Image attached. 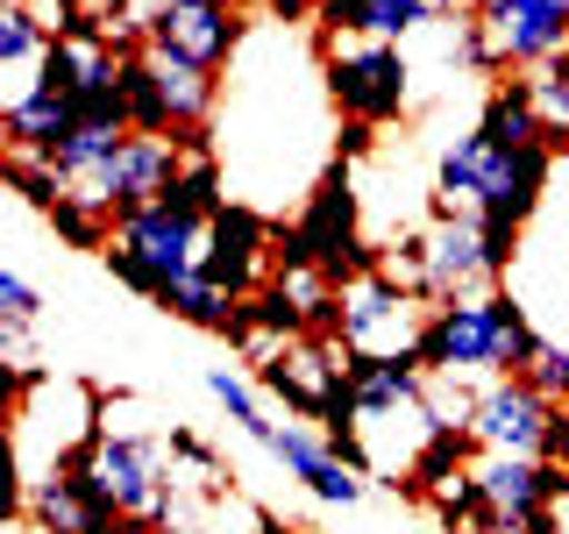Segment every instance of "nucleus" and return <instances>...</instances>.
I'll use <instances>...</instances> for the list:
<instances>
[{"label":"nucleus","mask_w":569,"mask_h":534,"mask_svg":"<svg viewBox=\"0 0 569 534\" xmlns=\"http://www.w3.org/2000/svg\"><path fill=\"white\" fill-rule=\"evenodd\" d=\"M541 349L527 307L498 285L485 299H449V307L427 314L420 335V364L427 378H456V385H491V378H520Z\"/></svg>","instance_id":"obj_1"},{"label":"nucleus","mask_w":569,"mask_h":534,"mask_svg":"<svg viewBox=\"0 0 569 534\" xmlns=\"http://www.w3.org/2000/svg\"><path fill=\"white\" fill-rule=\"evenodd\" d=\"M200 257H207V214H192L178 200L121 214L114 243L100 249V264L114 271V285H129V293L150 299V307H164L186 278H200Z\"/></svg>","instance_id":"obj_2"},{"label":"nucleus","mask_w":569,"mask_h":534,"mask_svg":"<svg viewBox=\"0 0 569 534\" xmlns=\"http://www.w3.org/2000/svg\"><path fill=\"white\" fill-rule=\"evenodd\" d=\"M569 50V0H470V14L456 22V58L477 79H520V71L548 65Z\"/></svg>","instance_id":"obj_3"},{"label":"nucleus","mask_w":569,"mask_h":534,"mask_svg":"<svg viewBox=\"0 0 569 534\" xmlns=\"http://www.w3.org/2000/svg\"><path fill=\"white\" fill-rule=\"evenodd\" d=\"M520 228L485 221V214H435V228H420V299L449 307V299H485L498 278L512 271Z\"/></svg>","instance_id":"obj_4"},{"label":"nucleus","mask_w":569,"mask_h":534,"mask_svg":"<svg viewBox=\"0 0 569 534\" xmlns=\"http://www.w3.org/2000/svg\"><path fill=\"white\" fill-rule=\"evenodd\" d=\"M320 79H328V100L342 107V121H385L406 115V93H413V65H406L399 43H349V36H320Z\"/></svg>","instance_id":"obj_5"},{"label":"nucleus","mask_w":569,"mask_h":534,"mask_svg":"<svg viewBox=\"0 0 569 534\" xmlns=\"http://www.w3.org/2000/svg\"><path fill=\"white\" fill-rule=\"evenodd\" d=\"M427 299L420 293H406L399 278H385V271H370V278H356L342 285V349L349 356H420V335H427Z\"/></svg>","instance_id":"obj_6"},{"label":"nucleus","mask_w":569,"mask_h":534,"mask_svg":"<svg viewBox=\"0 0 569 534\" xmlns=\"http://www.w3.org/2000/svg\"><path fill=\"white\" fill-rule=\"evenodd\" d=\"M200 278H207V285H221V293H236V299H257L263 285L278 278V228L263 221L257 207L228 200V207L207 221Z\"/></svg>","instance_id":"obj_7"},{"label":"nucleus","mask_w":569,"mask_h":534,"mask_svg":"<svg viewBox=\"0 0 569 534\" xmlns=\"http://www.w3.org/2000/svg\"><path fill=\"white\" fill-rule=\"evenodd\" d=\"M548 421H556V406H548L527 378L477 385V406H470L477 449H491V456H541L548 449Z\"/></svg>","instance_id":"obj_8"},{"label":"nucleus","mask_w":569,"mask_h":534,"mask_svg":"<svg viewBox=\"0 0 569 534\" xmlns=\"http://www.w3.org/2000/svg\"><path fill=\"white\" fill-rule=\"evenodd\" d=\"M150 50H171L200 71H228L242 50V8L236 0H171L150 29Z\"/></svg>","instance_id":"obj_9"},{"label":"nucleus","mask_w":569,"mask_h":534,"mask_svg":"<svg viewBox=\"0 0 569 534\" xmlns=\"http://www.w3.org/2000/svg\"><path fill=\"white\" fill-rule=\"evenodd\" d=\"M470 477H477V498H485L491 521H533V513H548V506L569 498V471L562 463H541V456H491V449H477Z\"/></svg>","instance_id":"obj_10"},{"label":"nucleus","mask_w":569,"mask_h":534,"mask_svg":"<svg viewBox=\"0 0 569 534\" xmlns=\"http://www.w3.org/2000/svg\"><path fill=\"white\" fill-rule=\"evenodd\" d=\"M14 513H22L36 534H136L79 471H64V463H50V471L14 498Z\"/></svg>","instance_id":"obj_11"},{"label":"nucleus","mask_w":569,"mask_h":534,"mask_svg":"<svg viewBox=\"0 0 569 534\" xmlns=\"http://www.w3.org/2000/svg\"><path fill=\"white\" fill-rule=\"evenodd\" d=\"M548 171H556V150H541V142H533V150L491 142L485 178H477V214H485V221H506V228H527V214L541 207V192H548Z\"/></svg>","instance_id":"obj_12"},{"label":"nucleus","mask_w":569,"mask_h":534,"mask_svg":"<svg viewBox=\"0 0 569 534\" xmlns=\"http://www.w3.org/2000/svg\"><path fill=\"white\" fill-rule=\"evenodd\" d=\"M129 107H79V121L43 150V165L64 178V186H86V178H100V171H114L121 165V150H129Z\"/></svg>","instance_id":"obj_13"},{"label":"nucleus","mask_w":569,"mask_h":534,"mask_svg":"<svg viewBox=\"0 0 569 534\" xmlns=\"http://www.w3.org/2000/svg\"><path fill=\"white\" fill-rule=\"evenodd\" d=\"M435 14L420 0H320V36H356V43H406Z\"/></svg>","instance_id":"obj_14"},{"label":"nucleus","mask_w":569,"mask_h":534,"mask_svg":"<svg viewBox=\"0 0 569 534\" xmlns=\"http://www.w3.org/2000/svg\"><path fill=\"white\" fill-rule=\"evenodd\" d=\"M8 157H43L71 121H79V100L58 93V86H29L22 100H8Z\"/></svg>","instance_id":"obj_15"},{"label":"nucleus","mask_w":569,"mask_h":534,"mask_svg":"<svg viewBox=\"0 0 569 534\" xmlns=\"http://www.w3.org/2000/svg\"><path fill=\"white\" fill-rule=\"evenodd\" d=\"M142 50H150V43H142ZM150 65H157V79H164V100H171L178 136H200L207 115H213V100H221V71H200V65L171 58V50H150Z\"/></svg>","instance_id":"obj_16"},{"label":"nucleus","mask_w":569,"mask_h":534,"mask_svg":"<svg viewBox=\"0 0 569 534\" xmlns=\"http://www.w3.org/2000/svg\"><path fill=\"white\" fill-rule=\"evenodd\" d=\"M477 129H485L491 142H506V150H533V142L548 150V136H541V115H533L527 79H498L491 93H485V115H477Z\"/></svg>","instance_id":"obj_17"},{"label":"nucleus","mask_w":569,"mask_h":534,"mask_svg":"<svg viewBox=\"0 0 569 534\" xmlns=\"http://www.w3.org/2000/svg\"><path fill=\"white\" fill-rule=\"evenodd\" d=\"M121 107H129V129L136 136H178L171 100H164V79H157L150 50H129V65H121Z\"/></svg>","instance_id":"obj_18"},{"label":"nucleus","mask_w":569,"mask_h":534,"mask_svg":"<svg viewBox=\"0 0 569 534\" xmlns=\"http://www.w3.org/2000/svg\"><path fill=\"white\" fill-rule=\"evenodd\" d=\"M207 392H213V406L228 414V427H236V435H249L257 449L278 435V421L263 414V392H257V378H242L236 364H207Z\"/></svg>","instance_id":"obj_19"},{"label":"nucleus","mask_w":569,"mask_h":534,"mask_svg":"<svg viewBox=\"0 0 569 534\" xmlns=\"http://www.w3.org/2000/svg\"><path fill=\"white\" fill-rule=\"evenodd\" d=\"M50 228H58V243H71V249H107L114 243V228H121V214L107 207V200H93L86 186H64V200L43 214Z\"/></svg>","instance_id":"obj_20"},{"label":"nucleus","mask_w":569,"mask_h":534,"mask_svg":"<svg viewBox=\"0 0 569 534\" xmlns=\"http://www.w3.org/2000/svg\"><path fill=\"white\" fill-rule=\"evenodd\" d=\"M520 79H527V93H533V115H541L548 150H569V50H562V58H548V65H533V71H520Z\"/></svg>","instance_id":"obj_21"},{"label":"nucleus","mask_w":569,"mask_h":534,"mask_svg":"<svg viewBox=\"0 0 569 534\" xmlns=\"http://www.w3.org/2000/svg\"><path fill=\"white\" fill-rule=\"evenodd\" d=\"M164 314H171V320H186V328L228 335V328H236V314H242V299H236V293H221V285H207V278H186V285H178V293L164 299Z\"/></svg>","instance_id":"obj_22"},{"label":"nucleus","mask_w":569,"mask_h":534,"mask_svg":"<svg viewBox=\"0 0 569 534\" xmlns=\"http://www.w3.org/2000/svg\"><path fill=\"white\" fill-rule=\"evenodd\" d=\"M299 485H307V492L320 498V506H356V498L370 492V477L356 471V463H342V456L328 449V456H313L307 471H299Z\"/></svg>","instance_id":"obj_23"},{"label":"nucleus","mask_w":569,"mask_h":534,"mask_svg":"<svg viewBox=\"0 0 569 534\" xmlns=\"http://www.w3.org/2000/svg\"><path fill=\"white\" fill-rule=\"evenodd\" d=\"M8 186H14V192H22V200H29L36 214H50V207H58V200H64V178H58V171H50V165H43V157H8Z\"/></svg>","instance_id":"obj_24"},{"label":"nucleus","mask_w":569,"mask_h":534,"mask_svg":"<svg viewBox=\"0 0 569 534\" xmlns=\"http://www.w3.org/2000/svg\"><path fill=\"white\" fill-rule=\"evenodd\" d=\"M520 378H527L533 392H541L548 406H569V349H562V343H541V349H533V364L520 370Z\"/></svg>","instance_id":"obj_25"},{"label":"nucleus","mask_w":569,"mask_h":534,"mask_svg":"<svg viewBox=\"0 0 569 534\" xmlns=\"http://www.w3.org/2000/svg\"><path fill=\"white\" fill-rule=\"evenodd\" d=\"M43 314V299H36V285L22 271H0V320H14V328H29V320Z\"/></svg>","instance_id":"obj_26"},{"label":"nucleus","mask_w":569,"mask_h":534,"mask_svg":"<svg viewBox=\"0 0 569 534\" xmlns=\"http://www.w3.org/2000/svg\"><path fill=\"white\" fill-rule=\"evenodd\" d=\"M370 142H378V129H370V121H342V136H335V165H356V157H370Z\"/></svg>","instance_id":"obj_27"},{"label":"nucleus","mask_w":569,"mask_h":534,"mask_svg":"<svg viewBox=\"0 0 569 534\" xmlns=\"http://www.w3.org/2000/svg\"><path fill=\"white\" fill-rule=\"evenodd\" d=\"M271 14H284V22H320V0H263Z\"/></svg>","instance_id":"obj_28"},{"label":"nucleus","mask_w":569,"mask_h":534,"mask_svg":"<svg viewBox=\"0 0 569 534\" xmlns=\"http://www.w3.org/2000/svg\"><path fill=\"white\" fill-rule=\"evenodd\" d=\"M420 8L435 14V22H441V14H456V22H462V14H470V0H420Z\"/></svg>","instance_id":"obj_29"},{"label":"nucleus","mask_w":569,"mask_h":534,"mask_svg":"<svg viewBox=\"0 0 569 534\" xmlns=\"http://www.w3.org/2000/svg\"><path fill=\"white\" fill-rule=\"evenodd\" d=\"M477 534H520V521H485Z\"/></svg>","instance_id":"obj_30"},{"label":"nucleus","mask_w":569,"mask_h":534,"mask_svg":"<svg viewBox=\"0 0 569 534\" xmlns=\"http://www.w3.org/2000/svg\"><path fill=\"white\" fill-rule=\"evenodd\" d=\"M171 534H221V527H200V521H186V527H171Z\"/></svg>","instance_id":"obj_31"},{"label":"nucleus","mask_w":569,"mask_h":534,"mask_svg":"<svg viewBox=\"0 0 569 534\" xmlns=\"http://www.w3.org/2000/svg\"><path fill=\"white\" fill-rule=\"evenodd\" d=\"M8 534H36V527H29V521H22V513H14V521H8Z\"/></svg>","instance_id":"obj_32"},{"label":"nucleus","mask_w":569,"mask_h":534,"mask_svg":"<svg viewBox=\"0 0 569 534\" xmlns=\"http://www.w3.org/2000/svg\"><path fill=\"white\" fill-rule=\"evenodd\" d=\"M562 513H569V498H562Z\"/></svg>","instance_id":"obj_33"}]
</instances>
